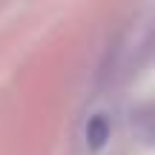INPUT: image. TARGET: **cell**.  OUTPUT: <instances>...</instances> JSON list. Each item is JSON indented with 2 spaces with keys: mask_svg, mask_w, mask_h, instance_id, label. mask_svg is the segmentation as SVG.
Returning <instances> with one entry per match:
<instances>
[{
  "mask_svg": "<svg viewBox=\"0 0 155 155\" xmlns=\"http://www.w3.org/2000/svg\"><path fill=\"white\" fill-rule=\"evenodd\" d=\"M86 138H89V144H92V147H101V144L106 141V121H104L101 115L95 118L92 124H89V132H86Z\"/></svg>",
  "mask_w": 155,
  "mask_h": 155,
  "instance_id": "obj_1",
  "label": "cell"
},
{
  "mask_svg": "<svg viewBox=\"0 0 155 155\" xmlns=\"http://www.w3.org/2000/svg\"><path fill=\"white\" fill-rule=\"evenodd\" d=\"M147 138H150V144H155V121L150 124V129H147Z\"/></svg>",
  "mask_w": 155,
  "mask_h": 155,
  "instance_id": "obj_2",
  "label": "cell"
}]
</instances>
